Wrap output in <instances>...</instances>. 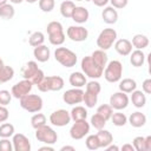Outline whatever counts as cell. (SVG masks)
I'll use <instances>...</instances> for the list:
<instances>
[{
  "label": "cell",
  "mask_w": 151,
  "mask_h": 151,
  "mask_svg": "<svg viewBox=\"0 0 151 151\" xmlns=\"http://www.w3.org/2000/svg\"><path fill=\"white\" fill-rule=\"evenodd\" d=\"M70 116H71V120H73V122L86 119L87 118V111L84 106H76L71 110Z\"/></svg>",
  "instance_id": "obj_29"
},
{
  "label": "cell",
  "mask_w": 151,
  "mask_h": 151,
  "mask_svg": "<svg viewBox=\"0 0 151 151\" xmlns=\"http://www.w3.org/2000/svg\"><path fill=\"white\" fill-rule=\"evenodd\" d=\"M35 138L38 142H41L44 144L53 145L58 140V134L57 132L48 125H44L41 127L35 129Z\"/></svg>",
  "instance_id": "obj_7"
},
{
  "label": "cell",
  "mask_w": 151,
  "mask_h": 151,
  "mask_svg": "<svg viewBox=\"0 0 151 151\" xmlns=\"http://www.w3.org/2000/svg\"><path fill=\"white\" fill-rule=\"evenodd\" d=\"M37 87L41 92L60 91L64 87V79L59 76H48V77H45L42 81L37 85Z\"/></svg>",
  "instance_id": "obj_5"
},
{
  "label": "cell",
  "mask_w": 151,
  "mask_h": 151,
  "mask_svg": "<svg viewBox=\"0 0 151 151\" xmlns=\"http://www.w3.org/2000/svg\"><path fill=\"white\" fill-rule=\"evenodd\" d=\"M42 98L38 94H27L20 99V106L29 113H37L42 109Z\"/></svg>",
  "instance_id": "obj_4"
},
{
  "label": "cell",
  "mask_w": 151,
  "mask_h": 151,
  "mask_svg": "<svg viewBox=\"0 0 151 151\" xmlns=\"http://www.w3.org/2000/svg\"><path fill=\"white\" fill-rule=\"evenodd\" d=\"M86 91L91 92V93H94V94H99L100 91H101V86H100V84L98 81L91 80V81L86 83Z\"/></svg>",
  "instance_id": "obj_43"
},
{
  "label": "cell",
  "mask_w": 151,
  "mask_h": 151,
  "mask_svg": "<svg viewBox=\"0 0 151 151\" xmlns=\"http://www.w3.org/2000/svg\"><path fill=\"white\" fill-rule=\"evenodd\" d=\"M81 71L86 77H90L92 79H98L103 76L104 68H101L93 59L91 55H86L81 59Z\"/></svg>",
  "instance_id": "obj_2"
},
{
  "label": "cell",
  "mask_w": 151,
  "mask_h": 151,
  "mask_svg": "<svg viewBox=\"0 0 151 151\" xmlns=\"http://www.w3.org/2000/svg\"><path fill=\"white\" fill-rule=\"evenodd\" d=\"M15 130H14V125H12L11 123H4L0 125V137L1 138H9L13 137Z\"/></svg>",
  "instance_id": "obj_34"
},
{
  "label": "cell",
  "mask_w": 151,
  "mask_h": 151,
  "mask_svg": "<svg viewBox=\"0 0 151 151\" xmlns=\"http://www.w3.org/2000/svg\"><path fill=\"white\" fill-rule=\"evenodd\" d=\"M65 38H66V35H65L64 31L63 32H58V33H53V34H48V40L54 46L63 45L64 41H65Z\"/></svg>",
  "instance_id": "obj_38"
},
{
  "label": "cell",
  "mask_w": 151,
  "mask_h": 151,
  "mask_svg": "<svg viewBox=\"0 0 151 151\" xmlns=\"http://www.w3.org/2000/svg\"><path fill=\"white\" fill-rule=\"evenodd\" d=\"M7 1H8V0H0V6H2V5H5V4H7Z\"/></svg>",
  "instance_id": "obj_59"
},
{
  "label": "cell",
  "mask_w": 151,
  "mask_h": 151,
  "mask_svg": "<svg viewBox=\"0 0 151 151\" xmlns=\"http://www.w3.org/2000/svg\"><path fill=\"white\" fill-rule=\"evenodd\" d=\"M47 34H53V33H58V32H63L64 27L59 21H51L48 22L47 27H46Z\"/></svg>",
  "instance_id": "obj_42"
},
{
  "label": "cell",
  "mask_w": 151,
  "mask_h": 151,
  "mask_svg": "<svg viewBox=\"0 0 151 151\" xmlns=\"http://www.w3.org/2000/svg\"><path fill=\"white\" fill-rule=\"evenodd\" d=\"M39 150H40V151H54L53 146H51V145H48V144H46L45 146H41Z\"/></svg>",
  "instance_id": "obj_55"
},
{
  "label": "cell",
  "mask_w": 151,
  "mask_h": 151,
  "mask_svg": "<svg viewBox=\"0 0 151 151\" xmlns=\"http://www.w3.org/2000/svg\"><path fill=\"white\" fill-rule=\"evenodd\" d=\"M90 132V124L86 122V119L81 120H76L73 125L70 129V136L74 140H79L87 136Z\"/></svg>",
  "instance_id": "obj_8"
},
{
  "label": "cell",
  "mask_w": 151,
  "mask_h": 151,
  "mask_svg": "<svg viewBox=\"0 0 151 151\" xmlns=\"http://www.w3.org/2000/svg\"><path fill=\"white\" fill-rule=\"evenodd\" d=\"M38 2H39V8L45 13L52 12L54 6H55V1L54 0H39Z\"/></svg>",
  "instance_id": "obj_41"
},
{
  "label": "cell",
  "mask_w": 151,
  "mask_h": 151,
  "mask_svg": "<svg viewBox=\"0 0 151 151\" xmlns=\"http://www.w3.org/2000/svg\"><path fill=\"white\" fill-rule=\"evenodd\" d=\"M13 77H14L13 67H11L8 65H4L2 67H0V84H5V83L9 81Z\"/></svg>",
  "instance_id": "obj_30"
},
{
  "label": "cell",
  "mask_w": 151,
  "mask_h": 151,
  "mask_svg": "<svg viewBox=\"0 0 151 151\" xmlns=\"http://www.w3.org/2000/svg\"><path fill=\"white\" fill-rule=\"evenodd\" d=\"M12 100V93L7 90H1L0 91V105H8Z\"/></svg>",
  "instance_id": "obj_45"
},
{
  "label": "cell",
  "mask_w": 151,
  "mask_h": 151,
  "mask_svg": "<svg viewBox=\"0 0 151 151\" xmlns=\"http://www.w3.org/2000/svg\"><path fill=\"white\" fill-rule=\"evenodd\" d=\"M33 55L39 63H46V61H48V59L51 57V51L47 46H45L42 44V45H39V46L34 47Z\"/></svg>",
  "instance_id": "obj_16"
},
{
  "label": "cell",
  "mask_w": 151,
  "mask_h": 151,
  "mask_svg": "<svg viewBox=\"0 0 151 151\" xmlns=\"http://www.w3.org/2000/svg\"><path fill=\"white\" fill-rule=\"evenodd\" d=\"M32 87H33V84L31 83L29 79H24L21 81H18L15 85L12 86V90H11L12 97L17 99H21L22 97L27 96L32 91Z\"/></svg>",
  "instance_id": "obj_9"
},
{
  "label": "cell",
  "mask_w": 151,
  "mask_h": 151,
  "mask_svg": "<svg viewBox=\"0 0 151 151\" xmlns=\"http://www.w3.org/2000/svg\"><path fill=\"white\" fill-rule=\"evenodd\" d=\"M14 14H15V9L11 4H5L0 6V18L9 20L14 17Z\"/></svg>",
  "instance_id": "obj_31"
},
{
  "label": "cell",
  "mask_w": 151,
  "mask_h": 151,
  "mask_svg": "<svg viewBox=\"0 0 151 151\" xmlns=\"http://www.w3.org/2000/svg\"><path fill=\"white\" fill-rule=\"evenodd\" d=\"M85 144H86V147H87L88 150H92V151L98 150V149L100 147L97 134H90V136H87V138H86V140H85Z\"/></svg>",
  "instance_id": "obj_40"
},
{
  "label": "cell",
  "mask_w": 151,
  "mask_h": 151,
  "mask_svg": "<svg viewBox=\"0 0 151 151\" xmlns=\"http://www.w3.org/2000/svg\"><path fill=\"white\" fill-rule=\"evenodd\" d=\"M13 144L9 140V138H2L0 140V151H12Z\"/></svg>",
  "instance_id": "obj_47"
},
{
  "label": "cell",
  "mask_w": 151,
  "mask_h": 151,
  "mask_svg": "<svg viewBox=\"0 0 151 151\" xmlns=\"http://www.w3.org/2000/svg\"><path fill=\"white\" fill-rule=\"evenodd\" d=\"M144 140H145V137H142V136L134 137L133 140H132V145H133L134 150H137V151H145Z\"/></svg>",
  "instance_id": "obj_44"
},
{
  "label": "cell",
  "mask_w": 151,
  "mask_h": 151,
  "mask_svg": "<svg viewBox=\"0 0 151 151\" xmlns=\"http://www.w3.org/2000/svg\"><path fill=\"white\" fill-rule=\"evenodd\" d=\"M97 113L99 114V116H101L106 122L111 118V116H112V113H113V109L110 106V104H103V105H100L98 109H97Z\"/></svg>",
  "instance_id": "obj_37"
},
{
  "label": "cell",
  "mask_w": 151,
  "mask_h": 151,
  "mask_svg": "<svg viewBox=\"0 0 151 151\" xmlns=\"http://www.w3.org/2000/svg\"><path fill=\"white\" fill-rule=\"evenodd\" d=\"M66 34L72 41L81 42L87 39L88 31H87V28H85L83 26H70L66 31Z\"/></svg>",
  "instance_id": "obj_11"
},
{
  "label": "cell",
  "mask_w": 151,
  "mask_h": 151,
  "mask_svg": "<svg viewBox=\"0 0 151 151\" xmlns=\"http://www.w3.org/2000/svg\"><path fill=\"white\" fill-rule=\"evenodd\" d=\"M131 101L133 104L134 107L137 109H142L145 106L146 104V96L143 91H138V90H134L131 92Z\"/></svg>",
  "instance_id": "obj_21"
},
{
  "label": "cell",
  "mask_w": 151,
  "mask_h": 151,
  "mask_svg": "<svg viewBox=\"0 0 151 151\" xmlns=\"http://www.w3.org/2000/svg\"><path fill=\"white\" fill-rule=\"evenodd\" d=\"M105 149H106V151H118L119 150V147L117 145H112V143L110 145H107Z\"/></svg>",
  "instance_id": "obj_54"
},
{
  "label": "cell",
  "mask_w": 151,
  "mask_h": 151,
  "mask_svg": "<svg viewBox=\"0 0 151 151\" xmlns=\"http://www.w3.org/2000/svg\"><path fill=\"white\" fill-rule=\"evenodd\" d=\"M4 66V61H2V59L0 58V67H2Z\"/></svg>",
  "instance_id": "obj_60"
},
{
  "label": "cell",
  "mask_w": 151,
  "mask_h": 151,
  "mask_svg": "<svg viewBox=\"0 0 151 151\" xmlns=\"http://www.w3.org/2000/svg\"><path fill=\"white\" fill-rule=\"evenodd\" d=\"M114 50L120 55L125 57L132 52V44L127 39H118L114 41Z\"/></svg>",
  "instance_id": "obj_15"
},
{
  "label": "cell",
  "mask_w": 151,
  "mask_h": 151,
  "mask_svg": "<svg viewBox=\"0 0 151 151\" xmlns=\"http://www.w3.org/2000/svg\"><path fill=\"white\" fill-rule=\"evenodd\" d=\"M145 58H146V55L144 54L143 50H136V51L130 53V63L134 67L143 66L145 63Z\"/></svg>",
  "instance_id": "obj_22"
},
{
  "label": "cell",
  "mask_w": 151,
  "mask_h": 151,
  "mask_svg": "<svg viewBox=\"0 0 151 151\" xmlns=\"http://www.w3.org/2000/svg\"><path fill=\"white\" fill-rule=\"evenodd\" d=\"M142 88H143V92L145 94H150L151 93V79H145L142 84Z\"/></svg>",
  "instance_id": "obj_50"
},
{
  "label": "cell",
  "mask_w": 151,
  "mask_h": 151,
  "mask_svg": "<svg viewBox=\"0 0 151 151\" xmlns=\"http://www.w3.org/2000/svg\"><path fill=\"white\" fill-rule=\"evenodd\" d=\"M74 146H70V145H65L60 149V151H74Z\"/></svg>",
  "instance_id": "obj_56"
},
{
  "label": "cell",
  "mask_w": 151,
  "mask_h": 151,
  "mask_svg": "<svg viewBox=\"0 0 151 151\" xmlns=\"http://www.w3.org/2000/svg\"><path fill=\"white\" fill-rule=\"evenodd\" d=\"M88 17H90V13L88 11L83 7V6H76L73 13H72V20L78 22V24H85L87 20H88Z\"/></svg>",
  "instance_id": "obj_17"
},
{
  "label": "cell",
  "mask_w": 151,
  "mask_h": 151,
  "mask_svg": "<svg viewBox=\"0 0 151 151\" xmlns=\"http://www.w3.org/2000/svg\"><path fill=\"white\" fill-rule=\"evenodd\" d=\"M83 101L85 103V106L87 107H94L97 101H98V94H94V93H91V92H87L85 91L84 92V96H83Z\"/></svg>",
  "instance_id": "obj_35"
},
{
  "label": "cell",
  "mask_w": 151,
  "mask_h": 151,
  "mask_svg": "<svg viewBox=\"0 0 151 151\" xmlns=\"http://www.w3.org/2000/svg\"><path fill=\"white\" fill-rule=\"evenodd\" d=\"M149 38L145 34H136L132 38V46L136 47L137 50H144L149 46Z\"/></svg>",
  "instance_id": "obj_24"
},
{
  "label": "cell",
  "mask_w": 151,
  "mask_h": 151,
  "mask_svg": "<svg viewBox=\"0 0 151 151\" xmlns=\"http://www.w3.org/2000/svg\"><path fill=\"white\" fill-rule=\"evenodd\" d=\"M116 40H117V32L113 28H104L97 38V46L99 47V50L106 51L112 47Z\"/></svg>",
  "instance_id": "obj_6"
},
{
  "label": "cell",
  "mask_w": 151,
  "mask_h": 151,
  "mask_svg": "<svg viewBox=\"0 0 151 151\" xmlns=\"http://www.w3.org/2000/svg\"><path fill=\"white\" fill-rule=\"evenodd\" d=\"M68 81H70V84L73 87H78V88H81L87 83L86 76L84 73H81V72H73V73H71L70 78H68Z\"/></svg>",
  "instance_id": "obj_19"
},
{
  "label": "cell",
  "mask_w": 151,
  "mask_h": 151,
  "mask_svg": "<svg viewBox=\"0 0 151 151\" xmlns=\"http://www.w3.org/2000/svg\"><path fill=\"white\" fill-rule=\"evenodd\" d=\"M129 100L130 99H129L127 94L124 93V92H122V91H119V92L113 93L110 97V106L112 109H114V110L120 111V110H124V109L127 107Z\"/></svg>",
  "instance_id": "obj_13"
},
{
  "label": "cell",
  "mask_w": 151,
  "mask_h": 151,
  "mask_svg": "<svg viewBox=\"0 0 151 151\" xmlns=\"http://www.w3.org/2000/svg\"><path fill=\"white\" fill-rule=\"evenodd\" d=\"M44 41H45V35H44L42 32H39V31L33 32V33L29 35V38H28V42H29V45L33 46V47L39 46V45H42Z\"/></svg>",
  "instance_id": "obj_32"
},
{
  "label": "cell",
  "mask_w": 151,
  "mask_h": 151,
  "mask_svg": "<svg viewBox=\"0 0 151 151\" xmlns=\"http://www.w3.org/2000/svg\"><path fill=\"white\" fill-rule=\"evenodd\" d=\"M44 78H45V74H44L42 70L39 68V70L33 74V77H32L29 80H31V83H32L33 85H38V84H40V83L42 81Z\"/></svg>",
  "instance_id": "obj_46"
},
{
  "label": "cell",
  "mask_w": 151,
  "mask_h": 151,
  "mask_svg": "<svg viewBox=\"0 0 151 151\" xmlns=\"http://www.w3.org/2000/svg\"><path fill=\"white\" fill-rule=\"evenodd\" d=\"M101 18L103 20L109 24V25H112V24H116L117 20H118V12L114 7L112 6H107L103 9L101 12Z\"/></svg>",
  "instance_id": "obj_18"
},
{
  "label": "cell",
  "mask_w": 151,
  "mask_h": 151,
  "mask_svg": "<svg viewBox=\"0 0 151 151\" xmlns=\"http://www.w3.org/2000/svg\"><path fill=\"white\" fill-rule=\"evenodd\" d=\"M76 8V5L73 1L71 0H65L61 2L60 5V13L64 18H71L72 17V13Z\"/></svg>",
  "instance_id": "obj_28"
},
{
  "label": "cell",
  "mask_w": 151,
  "mask_h": 151,
  "mask_svg": "<svg viewBox=\"0 0 151 151\" xmlns=\"http://www.w3.org/2000/svg\"><path fill=\"white\" fill-rule=\"evenodd\" d=\"M91 125L94 127V129H97V130H101V129H104L105 127V125H106V120L101 117V116H99L98 113H94L92 117H91Z\"/></svg>",
  "instance_id": "obj_39"
},
{
  "label": "cell",
  "mask_w": 151,
  "mask_h": 151,
  "mask_svg": "<svg viewBox=\"0 0 151 151\" xmlns=\"http://www.w3.org/2000/svg\"><path fill=\"white\" fill-rule=\"evenodd\" d=\"M55 60L64 67H73L77 64V54L66 47H57L54 51Z\"/></svg>",
  "instance_id": "obj_1"
},
{
  "label": "cell",
  "mask_w": 151,
  "mask_h": 151,
  "mask_svg": "<svg viewBox=\"0 0 151 151\" xmlns=\"http://www.w3.org/2000/svg\"><path fill=\"white\" fill-rule=\"evenodd\" d=\"M137 88V83L132 78H125L119 81V90L124 93H131Z\"/></svg>",
  "instance_id": "obj_25"
},
{
  "label": "cell",
  "mask_w": 151,
  "mask_h": 151,
  "mask_svg": "<svg viewBox=\"0 0 151 151\" xmlns=\"http://www.w3.org/2000/svg\"><path fill=\"white\" fill-rule=\"evenodd\" d=\"M83 96H84V91L81 88L73 87V88H70L64 92L63 100L67 105H76V104H80L83 101Z\"/></svg>",
  "instance_id": "obj_12"
},
{
  "label": "cell",
  "mask_w": 151,
  "mask_h": 151,
  "mask_svg": "<svg viewBox=\"0 0 151 151\" xmlns=\"http://www.w3.org/2000/svg\"><path fill=\"white\" fill-rule=\"evenodd\" d=\"M113 123V125L116 126H124L126 123H127V117L123 113V112H113L111 118H110Z\"/></svg>",
  "instance_id": "obj_36"
},
{
  "label": "cell",
  "mask_w": 151,
  "mask_h": 151,
  "mask_svg": "<svg viewBox=\"0 0 151 151\" xmlns=\"http://www.w3.org/2000/svg\"><path fill=\"white\" fill-rule=\"evenodd\" d=\"M24 0H9V2H12V4H21Z\"/></svg>",
  "instance_id": "obj_57"
},
{
  "label": "cell",
  "mask_w": 151,
  "mask_h": 151,
  "mask_svg": "<svg viewBox=\"0 0 151 151\" xmlns=\"http://www.w3.org/2000/svg\"><path fill=\"white\" fill-rule=\"evenodd\" d=\"M26 2H28V4H34V2H38L39 0H25Z\"/></svg>",
  "instance_id": "obj_58"
},
{
  "label": "cell",
  "mask_w": 151,
  "mask_h": 151,
  "mask_svg": "<svg viewBox=\"0 0 151 151\" xmlns=\"http://www.w3.org/2000/svg\"><path fill=\"white\" fill-rule=\"evenodd\" d=\"M144 144H145V151H150L151 150V136L145 137Z\"/></svg>",
  "instance_id": "obj_52"
},
{
  "label": "cell",
  "mask_w": 151,
  "mask_h": 151,
  "mask_svg": "<svg viewBox=\"0 0 151 151\" xmlns=\"http://www.w3.org/2000/svg\"><path fill=\"white\" fill-rule=\"evenodd\" d=\"M8 117H9V112H8V110L6 109V106L0 105V123L6 122V120L8 119Z\"/></svg>",
  "instance_id": "obj_49"
},
{
  "label": "cell",
  "mask_w": 151,
  "mask_h": 151,
  "mask_svg": "<svg viewBox=\"0 0 151 151\" xmlns=\"http://www.w3.org/2000/svg\"><path fill=\"white\" fill-rule=\"evenodd\" d=\"M110 2H111V5H112V7L120 9V8L126 7L129 0H110Z\"/></svg>",
  "instance_id": "obj_48"
},
{
  "label": "cell",
  "mask_w": 151,
  "mask_h": 151,
  "mask_svg": "<svg viewBox=\"0 0 151 151\" xmlns=\"http://www.w3.org/2000/svg\"><path fill=\"white\" fill-rule=\"evenodd\" d=\"M92 1H93L94 5L98 6V7H104V6H106V5L110 2V0H92Z\"/></svg>",
  "instance_id": "obj_51"
},
{
  "label": "cell",
  "mask_w": 151,
  "mask_h": 151,
  "mask_svg": "<svg viewBox=\"0 0 151 151\" xmlns=\"http://www.w3.org/2000/svg\"><path fill=\"white\" fill-rule=\"evenodd\" d=\"M122 150H123V151H133L134 147H133L132 144H124V145L122 146Z\"/></svg>",
  "instance_id": "obj_53"
},
{
  "label": "cell",
  "mask_w": 151,
  "mask_h": 151,
  "mask_svg": "<svg viewBox=\"0 0 151 151\" xmlns=\"http://www.w3.org/2000/svg\"><path fill=\"white\" fill-rule=\"evenodd\" d=\"M76 1H84V0H76Z\"/></svg>",
  "instance_id": "obj_61"
},
{
  "label": "cell",
  "mask_w": 151,
  "mask_h": 151,
  "mask_svg": "<svg viewBox=\"0 0 151 151\" xmlns=\"http://www.w3.org/2000/svg\"><path fill=\"white\" fill-rule=\"evenodd\" d=\"M70 122H71L70 112L64 110V109L57 110V111L52 112L51 116H50V123L54 126H58V127L66 126V125L70 124Z\"/></svg>",
  "instance_id": "obj_10"
},
{
  "label": "cell",
  "mask_w": 151,
  "mask_h": 151,
  "mask_svg": "<svg viewBox=\"0 0 151 151\" xmlns=\"http://www.w3.org/2000/svg\"><path fill=\"white\" fill-rule=\"evenodd\" d=\"M91 57H92V59H93L101 68H105L106 64L109 63L107 54H106V52L103 51V50H97V51H94V52L91 54Z\"/></svg>",
  "instance_id": "obj_26"
},
{
  "label": "cell",
  "mask_w": 151,
  "mask_h": 151,
  "mask_svg": "<svg viewBox=\"0 0 151 151\" xmlns=\"http://www.w3.org/2000/svg\"><path fill=\"white\" fill-rule=\"evenodd\" d=\"M84 1H92V0H84Z\"/></svg>",
  "instance_id": "obj_62"
},
{
  "label": "cell",
  "mask_w": 151,
  "mask_h": 151,
  "mask_svg": "<svg viewBox=\"0 0 151 151\" xmlns=\"http://www.w3.org/2000/svg\"><path fill=\"white\" fill-rule=\"evenodd\" d=\"M97 137H98L100 147H104V149L113 142V136H112V133H111L110 131H107V130H104V129L98 130Z\"/></svg>",
  "instance_id": "obj_23"
},
{
  "label": "cell",
  "mask_w": 151,
  "mask_h": 151,
  "mask_svg": "<svg viewBox=\"0 0 151 151\" xmlns=\"http://www.w3.org/2000/svg\"><path fill=\"white\" fill-rule=\"evenodd\" d=\"M46 122H47V119H46L45 114L39 113V112L33 114L32 118H31V125H32L33 129H38V127H41V126L46 125Z\"/></svg>",
  "instance_id": "obj_33"
},
{
  "label": "cell",
  "mask_w": 151,
  "mask_h": 151,
  "mask_svg": "<svg viewBox=\"0 0 151 151\" xmlns=\"http://www.w3.org/2000/svg\"><path fill=\"white\" fill-rule=\"evenodd\" d=\"M38 70H39V67H38L37 61H34V60L28 61V63L22 67V71H21L24 79H31V78L33 77V74H34Z\"/></svg>",
  "instance_id": "obj_27"
},
{
  "label": "cell",
  "mask_w": 151,
  "mask_h": 151,
  "mask_svg": "<svg viewBox=\"0 0 151 151\" xmlns=\"http://www.w3.org/2000/svg\"><path fill=\"white\" fill-rule=\"evenodd\" d=\"M14 151H31V142L22 133H14L12 138Z\"/></svg>",
  "instance_id": "obj_14"
},
{
  "label": "cell",
  "mask_w": 151,
  "mask_h": 151,
  "mask_svg": "<svg viewBox=\"0 0 151 151\" xmlns=\"http://www.w3.org/2000/svg\"><path fill=\"white\" fill-rule=\"evenodd\" d=\"M127 120H129L131 126H133V127H142L146 123V116L144 113L139 112V111H136V112L130 114Z\"/></svg>",
  "instance_id": "obj_20"
},
{
  "label": "cell",
  "mask_w": 151,
  "mask_h": 151,
  "mask_svg": "<svg viewBox=\"0 0 151 151\" xmlns=\"http://www.w3.org/2000/svg\"><path fill=\"white\" fill-rule=\"evenodd\" d=\"M104 78L109 83H117L122 79L123 76V65L119 60H112L106 64L105 70L103 71Z\"/></svg>",
  "instance_id": "obj_3"
}]
</instances>
